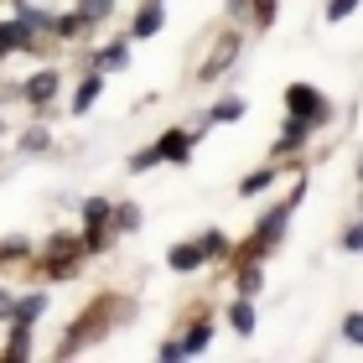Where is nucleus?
I'll return each mask as SVG.
<instances>
[{"instance_id":"1","label":"nucleus","mask_w":363,"mask_h":363,"mask_svg":"<svg viewBox=\"0 0 363 363\" xmlns=\"http://www.w3.org/2000/svg\"><path fill=\"white\" fill-rule=\"evenodd\" d=\"M57 89H62V73L57 68H42V73H31L21 84V99H26V104H37V109H52Z\"/></svg>"},{"instance_id":"2","label":"nucleus","mask_w":363,"mask_h":363,"mask_svg":"<svg viewBox=\"0 0 363 363\" xmlns=\"http://www.w3.org/2000/svg\"><path fill=\"white\" fill-rule=\"evenodd\" d=\"M286 104H291V114H301V120H311V125H322L327 114H333L311 84H291V89H286Z\"/></svg>"},{"instance_id":"3","label":"nucleus","mask_w":363,"mask_h":363,"mask_svg":"<svg viewBox=\"0 0 363 363\" xmlns=\"http://www.w3.org/2000/svg\"><path fill=\"white\" fill-rule=\"evenodd\" d=\"M161 26H167V11H161V0H145V6H140V16H135V26H130V31H135V37H156Z\"/></svg>"},{"instance_id":"4","label":"nucleus","mask_w":363,"mask_h":363,"mask_svg":"<svg viewBox=\"0 0 363 363\" xmlns=\"http://www.w3.org/2000/svg\"><path fill=\"white\" fill-rule=\"evenodd\" d=\"M187 151H192V135H187V130H167L161 145H156L161 161H187Z\"/></svg>"},{"instance_id":"5","label":"nucleus","mask_w":363,"mask_h":363,"mask_svg":"<svg viewBox=\"0 0 363 363\" xmlns=\"http://www.w3.org/2000/svg\"><path fill=\"white\" fill-rule=\"evenodd\" d=\"M125 62H130L125 42H109V47H99V52H94V68H99V73H120Z\"/></svg>"},{"instance_id":"6","label":"nucleus","mask_w":363,"mask_h":363,"mask_svg":"<svg viewBox=\"0 0 363 363\" xmlns=\"http://www.w3.org/2000/svg\"><path fill=\"white\" fill-rule=\"evenodd\" d=\"M203 244H172V255H167V265L172 270H197V265H203Z\"/></svg>"},{"instance_id":"7","label":"nucleus","mask_w":363,"mask_h":363,"mask_svg":"<svg viewBox=\"0 0 363 363\" xmlns=\"http://www.w3.org/2000/svg\"><path fill=\"white\" fill-rule=\"evenodd\" d=\"M306 135H311V120L291 114V120H286V130H280V151H296V145H306Z\"/></svg>"},{"instance_id":"8","label":"nucleus","mask_w":363,"mask_h":363,"mask_svg":"<svg viewBox=\"0 0 363 363\" xmlns=\"http://www.w3.org/2000/svg\"><path fill=\"white\" fill-rule=\"evenodd\" d=\"M234 52H239V37H223V42H218V52H213V62L203 68V78H218L228 62H234Z\"/></svg>"},{"instance_id":"9","label":"nucleus","mask_w":363,"mask_h":363,"mask_svg":"<svg viewBox=\"0 0 363 363\" xmlns=\"http://www.w3.org/2000/svg\"><path fill=\"white\" fill-rule=\"evenodd\" d=\"M42 311H47V296L37 291V296H21V301H16V311H11V317L31 327V322H37V317H42Z\"/></svg>"},{"instance_id":"10","label":"nucleus","mask_w":363,"mask_h":363,"mask_svg":"<svg viewBox=\"0 0 363 363\" xmlns=\"http://www.w3.org/2000/svg\"><path fill=\"white\" fill-rule=\"evenodd\" d=\"M228 327H234L239 337H250L255 333V306L250 301H234V306H228Z\"/></svg>"},{"instance_id":"11","label":"nucleus","mask_w":363,"mask_h":363,"mask_svg":"<svg viewBox=\"0 0 363 363\" xmlns=\"http://www.w3.org/2000/svg\"><path fill=\"white\" fill-rule=\"evenodd\" d=\"M99 89H104V78H84V84H78V99H73V114H89L94 109V99H99Z\"/></svg>"},{"instance_id":"12","label":"nucleus","mask_w":363,"mask_h":363,"mask_svg":"<svg viewBox=\"0 0 363 363\" xmlns=\"http://www.w3.org/2000/svg\"><path fill=\"white\" fill-rule=\"evenodd\" d=\"M47 31H52V37H78V31H84V16H78V11H52V26H47Z\"/></svg>"},{"instance_id":"13","label":"nucleus","mask_w":363,"mask_h":363,"mask_svg":"<svg viewBox=\"0 0 363 363\" xmlns=\"http://www.w3.org/2000/svg\"><path fill=\"white\" fill-rule=\"evenodd\" d=\"M78 16H84V26H99V21H104V16L114 11V0H78V6H73Z\"/></svg>"},{"instance_id":"14","label":"nucleus","mask_w":363,"mask_h":363,"mask_svg":"<svg viewBox=\"0 0 363 363\" xmlns=\"http://www.w3.org/2000/svg\"><path fill=\"white\" fill-rule=\"evenodd\" d=\"M21 151H31V156H42V151H52V135L37 125V130H21Z\"/></svg>"},{"instance_id":"15","label":"nucleus","mask_w":363,"mask_h":363,"mask_svg":"<svg viewBox=\"0 0 363 363\" xmlns=\"http://www.w3.org/2000/svg\"><path fill=\"white\" fill-rule=\"evenodd\" d=\"M6 358H31V327H26V322H16V337H11Z\"/></svg>"},{"instance_id":"16","label":"nucleus","mask_w":363,"mask_h":363,"mask_svg":"<svg viewBox=\"0 0 363 363\" xmlns=\"http://www.w3.org/2000/svg\"><path fill=\"white\" fill-rule=\"evenodd\" d=\"M208 337H213V327H208V322H197L192 333L182 337V348H187V358H192V353H203V348H208Z\"/></svg>"},{"instance_id":"17","label":"nucleus","mask_w":363,"mask_h":363,"mask_svg":"<svg viewBox=\"0 0 363 363\" xmlns=\"http://www.w3.org/2000/svg\"><path fill=\"white\" fill-rule=\"evenodd\" d=\"M109 218H114V223H120L125 234H130V228H140V208H135V203H120V208L109 213Z\"/></svg>"},{"instance_id":"18","label":"nucleus","mask_w":363,"mask_h":363,"mask_svg":"<svg viewBox=\"0 0 363 363\" xmlns=\"http://www.w3.org/2000/svg\"><path fill=\"white\" fill-rule=\"evenodd\" d=\"M109 213H114V208H109V197H89V203H84V223H104Z\"/></svg>"},{"instance_id":"19","label":"nucleus","mask_w":363,"mask_h":363,"mask_svg":"<svg viewBox=\"0 0 363 363\" xmlns=\"http://www.w3.org/2000/svg\"><path fill=\"white\" fill-rule=\"evenodd\" d=\"M270 182H275V172H255V177H244V187H239V192H244V197H255V192H265Z\"/></svg>"},{"instance_id":"20","label":"nucleus","mask_w":363,"mask_h":363,"mask_svg":"<svg viewBox=\"0 0 363 363\" xmlns=\"http://www.w3.org/2000/svg\"><path fill=\"white\" fill-rule=\"evenodd\" d=\"M358 11V0H327V21H348Z\"/></svg>"},{"instance_id":"21","label":"nucleus","mask_w":363,"mask_h":363,"mask_svg":"<svg viewBox=\"0 0 363 363\" xmlns=\"http://www.w3.org/2000/svg\"><path fill=\"white\" fill-rule=\"evenodd\" d=\"M259 280H265V275H259L255 265H244V270H239V291H244V296H255V291H259Z\"/></svg>"},{"instance_id":"22","label":"nucleus","mask_w":363,"mask_h":363,"mask_svg":"<svg viewBox=\"0 0 363 363\" xmlns=\"http://www.w3.org/2000/svg\"><path fill=\"white\" fill-rule=\"evenodd\" d=\"M239 114H244V104H239V99H223V104L213 109L208 120H239Z\"/></svg>"},{"instance_id":"23","label":"nucleus","mask_w":363,"mask_h":363,"mask_svg":"<svg viewBox=\"0 0 363 363\" xmlns=\"http://www.w3.org/2000/svg\"><path fill=\"white\" fill-rule=\"evenodd\" d=\"M11 52H16V26H11V21H0V62H6Z\"/></svg>"},{"instance_id":"24","label":"nucleus","mask_w":363,"mask_h":363,"mask_svg":"<svg viewBox=\"0 0 363 363\" xmlns=\"http://www.w3.org/2000/svg\"><path fill=\"white\" fill-rule=\"evenodd\" d=\"M342 337H348V342H358V348H363V317H358V311H353L348 322H342Z\"/></svg>"},{"instance_id":"25","label":"nucleus","mask_w":363,"mask_h":363,"mask_svg":"<svg viewBox=\"0 0 363 363\" xmlns=\"http://www.w3.org/2000/svg\"><path fill=\"white\" fill-rule=\"evenodd\" d=\"M156 145H151V151H135V156H130V172H145V167H156Z\"/></svg>"},{"instance_id":"26","label":"nucleus","mask_w":363,"mask_h":363,"mask_svg":"<svg viewBox=\"0 0 363 363\" xmlns=\"http://www.w3.org/2000/svg\"><path fill=\"white\" fill-rule=\"evenodd\" d=\"M342 250H348V255H358V250H363V223H353L348 234H342Z\"/></svg>"},{"instance_id":"27","label":"nucleus","mask_w":363,"mask_h":363,"mask_svg":"<svg viewBox=\"0 0 363 363\" xmlns=\"http://www.w3.org/2000/svg\"><path fill=\"white\" fill-rule=\"evenodd\" d=\"M255 11H259V16H255L259 26H270V21H275V0H255Z\"/></svg>"},{"instance_id":"28","label":"nucleus","mask_w":363,"mask_h":363,"mask_svg":"<svg viewBox=\"0 0 363 363\" xmlns=\"http://www.w3.org/2000/svg\"><path fill=\"white\" fill-rule=\"evenodd\" d=\"M228 244H223V234H203V255H223Z\"/></svg>"},{"instance_id":"29","label":"nucleus","mask_w":363,"mask_h":363,"mask_svg":"<svg viewBox=\"0 0 363 363\" xmlns=\"http://www.w3.org/2000/svg\"><path fill=\"white\" fill-rule=\"evenodd\" d=\"M161 358L177 363V358H187V348H182V342H167V348H161Z\"/></svg>"},{"instance_id":"30","label":"nucleus","mask_w":363,"mask_h":363,"mask_svg":"<svg viewBox=\"0 0 363 363\" xmlns=\"http://www.w3.org/2000/svg\"><path fill=\"white\" fill-rule=\"evenodd\" d=\"M11 311H16V296H11V291H0V317H11Z\"/></svg>"},{"instance_id":"31","label":"nucleus","mask_w":363,"mask_h":363,"mask_svg":"<svg viewBox=\"0 0 363 363\" xmlns=\"http://www.w3.org/2000/svg\"><path fill=\"white\" fill-rule=\"evenodd\" d=\"M358 182H363V156H358Z\"/></svg>"}]
</instances>
